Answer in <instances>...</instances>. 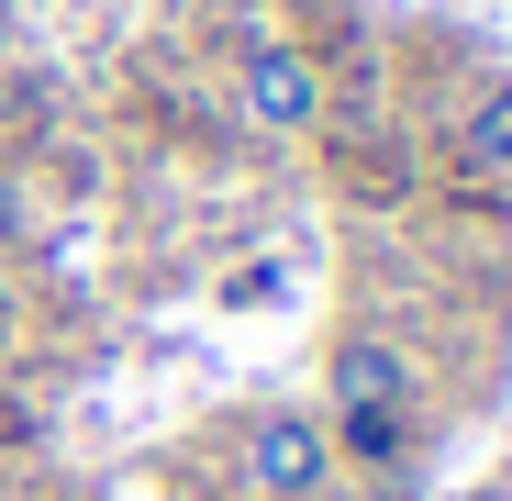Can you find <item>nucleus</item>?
<instances>
[{"instance_id": "nucleus-3", "label": "nucleus", "mask_w": 512, "mask_h": 501, "mask_svg": "<svg viewBox=\"0 0 512 501\" xmlns=\"http://www.w3.org/2000/svg\"><path fill=\"white\" fill-rule=\"evenodd\" d=\"M245 123L256 134H312L323 123V67L301 45H256L245 56Z\"/></svg>"}, {"instance_id": "nucleus-5", "label": "nucleus", "mask_w": 512, "mask_h": 501, "mask_svg": "<svg viewBox=\"0 0 512 501\" xmlns=\"http://www.w3.org/2000/svg\"><path fill=\"white\" fill-rule=\"evenodd\" d=\"M12 245H23V190L0 179V257H12Z\"/></svg>"}, {"instance_id": "nucleus-1", "label": "nucleus", "mask_w": 512, "mask_h": 501, "mask_svg": "<svg viewBox=\"0 0 512 501\" xmlns=\"http://www.w3.org/2000/svg\"><path fill=\"white\" fill-rule=\"evenodd\" d=\"M334 446H346L357 468H390L412 446V368H401V346H379V334L334 346Z\"/></svg>"}, {"instance_id": "nucleus-4", "label": "nucleus", "mask_w": 512, "mask_h": 501, "mask_svg": "<svg viewBox=\"0 0 512 501\" xmlns=\"http://www.w3.org/2000/svg\"><path fill=\"white\" fill-rule=\"evenodd\" d=\"M457 156L479 167V179H512V78L468 90V112H457Z\"/></svg>"}, {"instance_id": "nucleus-2", "label": "nucleus", "mask_w": 512, "mask_h": 501, "mask_svg": "<svg viewBox=\"0 0 512 501\" xmlns=\"http://www.w3.org/2000/svg\"><path fill=\"white\" fill-rule=\"evenodd\" d=\"M323 479H334V435L312 412H256L245 424V490L256 501H312Z\"/></svg>"}]
</instances>
